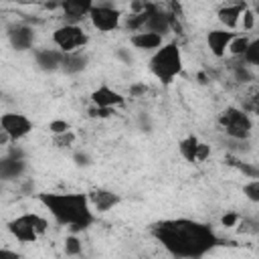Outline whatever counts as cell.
<instances>
[{"mask_svg": "<svg viewBox=\"0 0 259 259\" xmlns=\"http://www.w3.org/2000/svg\"><path fill=\"white\" fill-rule=\"evenodd\" d=\"M150 233L174 259H204L221 245L217 231L208 223L188 217L162 219L152 225Z\"/></svg>", "mask_w": 259, "mask_h": 259, "instance_id": "cell-1", "label": "cell"}, {"mask_svg": "<svg viewBox=\"0 0 259 259\" xmlns=\"http://www.w3.org/2000/svg\"><path fill=\"white\" fill-rule=\"evenodd\" d=\"M38 202L53 221L71 231V235L91 229L97 221L87 192H38Z\"/></svg>", "mask_w": 259, "mask_h": 259, "instance_id": "cell-2", "label": "cell"}, {"mask_svg": "<svg viewBox=\"0 0 259 259\" xmlns=\"http://www.w3.org/2000/svg\"><path fill=\"white\" fill-rule=\"evenodd\" d=\"M148 69L152 77L162 85L174 83L184 71V57L180 45L176 40H164V45L150 55Z\"/></svg>", "mask_w": 259, "mask_h": 259, "instance_id": "cell-3", "label": "cell"}, {"mask_svg": "<svg viewBox=\"0 0 259 259\" xmlns=\"http://www.w3.org/2000/svg\"><path fill=\"white\" fill-rule=\"evenodd\" d=\"M6 229L12 235V239L18 241L20 245H32L47 235L49 221L38 212H22L12 217L6 223Z\"/></svg>", "mask_w": 259, "mask_h": 259, "instance_id": "cell-4", "label": "cell"}, {"mask_svg": "<svg viewBox=\"0 0 259 259\" xmlns=\"http://www.w3.org/2000/svg\"><path fill=\"white\" fill-rule=\"evenodd\" d=\"M219 127L229 138V142L243 144V142H249V138L253 134V119L245 107L227 105L219 113Z\"/></svg>", "mask_w": 259, "mask_h": 259, "instance_id": "cell-5", "label": "cell"}, {"mask_svg": "<svg viewBox=\"0 0 259 259\" xmlns=\"http://www.w3.org/2000/svg\"><path fill=\"white\" fill-rule=\"evenodd\" d=\"M53 47L57 51H61L63 55H71V53H79L85 51L89 45V32L81 26V24H69L63 22L59 24L53 34H51Z\"/></svg>", "mask_w": 259, "mask_h": 259, "instance_id": "cell-6", "label": "cell"}, {"mask_svg": "<svg viewBox=\"0 0 259 259\" xmlns=\"http://www.w3.org/2000/svg\"><path fill=\"white\" fill-rule=\"evenodd\" d=\"M87 20L91 22V26L101 32V34H109V32H115L121 28L123 24V12L115 6V4H109V2H93L91 8H89V14H87Z\"/></svg>", "mask_w": 259, "mask_h": 259, "instance_id": "cell-7", "label": "cell"}, {"mask_svg": "<svg viewBox=\"0 0 259 259\" xmlns=\"http://www.w3.org/2000/svg\"><path fill=\"white\" fill-rule=\"evenodd\" d=\"M34 130V121L22 111H4L0 113V134L8 142H20L28 138Z\"/></svg>", "mask_w": 259, "mask_h": 259, "instance_id": "cell-8", "label": "cell"}, {"mask_svg": "<svg viewBox=\"0 0 259 259\" xmlns=\"http://www.w3.org/2000/svg\"><path fill=\"white\" fill-rule=\"evenodd\" d=\"M178 154L188 164H204L210 158V146L202 142L196 134H188L178 142Z\"/></svg>", "mask_w": 259, "mask_h": 259, "instance_id": "cell-9", "label": "cell"}, {"mask_svg": "<svg viewBox=\"0 0 259 259\" xmlns=\"http://www.w3.org/2000/svg\"><path fill=\"white\" fill-rule=\"evenodd\" d=\"M89 101H91V107H95V109L115 111L117 107H121L125 103V95L121 91H117L115 87L101 83L89 93Z\"/></svg>", "mask_w": 259, "mask_h": 259, "instance_id": "cell-10", "label": "cell"}, {"mask_svg": "<svg viewBox=\"0 0 259 259\" xmlns=\"http://www.w3.org/2000/svg\"><path fill=\"white\" fill-rule=\"evenodd\" d=\"M8 45L16 51V53H26V51H34V40H36V30L26 24V22H18L12 24L8 28Z\"/></svg>", "mask_w": 259, "mask_h": 259, "instance_id": "cell-11", "label": "cell"}, {"mask_svg": "<svg viewBox=\"0 0 259 259\" xmlns=\"http://www.w3.org/2000/svg\"><path fill=\"white\" fill-rule=\"evenodd\" d=\"M26 172V160L20 152L10 150L0 156V184L20 178Z\"/></svg>", "mask_w": 259, "mask_h": 259, "instance_id": "cell-12", "label": "cell"}, {"mask_svg": "<svg viewBox=\"0 0 259 259\" xmlns=\"http://www.w3.org/2000/svg\"><path fill=\"white\" fill-rule=\"evenodd\" d=\"M235 34H237L235 30H227V28H221V26L210 28L206 32V49H208V53L212 57H217V59H225L227 53H229V45L235 38Z\"/></svg>", "mask_w": 259, "mask_h": 259, "instance_id": "cell-13", "label": "cell"}, {"mask_svg": "<svg viewBox=\"0 0 259 259\" xmlns=\"http://www.w3.org/2000/svg\"><path fill=\"white\" fill-rule=\"evenodd\" d=\"M34 57V65L42 71V73H57L61 71V63H63V53L57 51L55 47H40L32 51Z\"/></svg>", "mask_w": 259, "mask_h": 259, "instance_id": "cell-14", "label": "cell"}, {"mask_svg": "<svg viewBox=\"0 0 259 259\" xmlns=\"http://www.w3.org/2000/svg\"><path fill=\"white\" fill-rule=\"evenodd\" d=\"M247 10V4L245 2H231V4H223L217 12V20L221 24V28H227V30H239V22H241V16L243 12Z\"/></svg>", "mask_w": 259, "mask_h": 259, "instance_id": "cell-15", "label": "cell"}, {"mask_svg": "<svg viewBox=\"0 0 259 259\" xmlns=\"http://www.w3.org/2000/svg\"><path fill=\"white\" fill-rule=\"evenodd\" d=\"M89 196V204L93 208V212H107L111 208H115L121 202V196L109 188H93L91 192H87Z\"/></svg>", "mask_w": 259, "mask_h": 259, "instance_id": "cell-16", "label": "cell"}, {"mask_svg": "<svg viewBox=\"0 0 259 259\" xmlns=\"http://www.w3.org/2000/svg\"><path fill=\"white\" fill-rule=\"evenodd\" d=\"M130 45L138 51H156L164 45V36L156 34V32H150V30H138V32H132L130 34Z\"/></svg>", "mask_w": 259, "mask_h": 259, "instance_id": "cell-17", "label": "cell"}, {"mask_svg": "<svg viewBox=\"0 0 259 259\" xmlns=\"http://www.w3.org/2000/svg\"><path fill=\"white\" fill-rule=\"evenodd\" d=\"M87 67H89V55H87L85 51L71 53V55H63L61 73L73 77V75H81V73H85Z\"/></svg>", "mask_w": 259, "mask_h": 259, "instance_id": "cell-18", "label": "cell"}, {"mask_svg": "<svg viewBox=\"0 0 259 259\" xmlns=\"http://www.w3.org/2000/svg\"><path fill=\"white\" fill-rule=\"evenodd\" d=\"M93 2H81V0H69V2H63L61 4V10H63V18L65 22L69 24H81L83 18H87L89 14V8H91Z\"/></svg>", "mask_w": 259, "mask_h": 259, "instance_id": "cell-19", "label": "cell"}, {"mask_svg": "<svg viewBox=\"0 0 259 259\" xmlns=\"http://www.w3.org/2000/svg\"><path fill=\"white\" fill-rule=\"evenodd\" d=\"M251 40H253L251 34H241V32H237L235 38H233L231 45H229V53H227V55H231L233 59H241V57L245 55L247 47L251 45Z\"/></svg>", "mask_w": 259, "mask_h": 259, "instance_id": "cell-20", "label": "cell"}, {"mask_svg": "<svg viewBox=\"0 0 259 259\" xmlns=\"http://www.w3.org/2000/svg\"><path fill=\"white\" fill-rule=\"evenodd\" d=\"M243 65H247V67H257L259 65V38H253L251 40V45L247 47V51H245V55L239 59Z\"/></svg>", "mask_w": 259, "mask_h": 259, "instance_id": "cell-21", "label": "cell"}, {"mask_svg": "<svg viewBox=\"0 0 259 259\" xmlns=\"http://www.w3.org/2000/svg\"><path fill=\"white\" fill-rule=\"evenodd\" d=\"M243 194L249 202H259V178H251L249 182L243 184Z\"/></svg>", "mask_w": 259, "mask_h": 259, "instance_id": "cell-22", "label": "cell"}, {"mask_svg": "<svg viewBox=\"0 0 259 259\" xmlns=\"http://www.w3.org/2000/svg\"><path fill=\"white\" fill-rule=\"evenodd\" d=\"M73 125L67 121V119H51L49 121V134L55 138V136H63L67 132H71Z\"/></svg>", "mask_w": 259, "mask_h": 259, "instance_id": "cell-23", "label": "cell"}, {"mask_svg": "<svg viewBox=\"0 0 259 259\" xmlns=\"http://www.w3.org/2000/svg\"><path fill=\"white\" fill-rule=\"evenodd\" d=\"M65 253L75 257V255H81V239L77 235H69L67 241H65Z\"/></svg>", "mask_w": 259, "mask_h": 259, "instance_id": "cell-24", "label": "cell"}, {"mask_svg": "<svg viewBox=\"0 0 259 259\" xmlns=\"http://www.w3.org/2000/svg\"><path fill=\"white\" fill-rule=\"evenodd\" d=\"M53 142H55V146H57V148H61V150H69V148L75 144V132L71 130V132L63 134V136H55V138H53Z\"/></svg>", "mask_w": 259, "mask_h": 259, "instance_id": "cell-25", "label": "cell"}, {"mask_svg": "<svg viewBox=\"0 0 259 259\" xmlns=\"http://www.w3.org/2000/svg\"><path fill=\"white\" fill-rule=\"evenodd\" d=\"M239 28H243V34H247L249 30H253V28H255V14L249 10V6H247V10H245V12H243V16H241Z\"/></svg>", "mask_w": 259, "mask_h": 259, "instance_id": "cell-26", "label": "cell"}, {"mask_svg": "<svg viewBox=\"0 0 259 259\" xmlns=\"http://www.w3.org/2000/svg\"><path fill=\"white\" fill-rule=\"evenodd\" d=\"M239 221H241V217H239L237 212H227V214L221 219V225H223V227H235Z\"/></svg>", "mask_w": 259, "mask_h": 259, "instance_id": "cell-27", "label": "cell"}, {"mask_svg": "<svg viewBox=\"0 0 259 259\" xmlns=\"http://www.w3.org/2000/svg\"><path fill=\"white\" fill-rule=\"evenodd\" d=\"M0 259H20V253L10 247H0Z\"/></svg>", "mask_w": 259, "mask_h": 259, "instance_id": "cell-28", "label": "cell"}, {"mask_svg": "<svg viewBox=\"0 0 259 259\" xmlns=\"http://www.w3.org/2000/svg\"><path fill=\"white\" fill-rule=\"evenodd\" d=\"M75 164H77V166H89V164H91V158H89L85 152H77V154H75Z\"/></svg>", "mask_w": 259, "mask_h": 259, "instance_id": "cell-29", "label": "cell"}, {"mask_svg": "<svg viewBox=\"0 0 259 259\" xmlns=\"http://www.w3.org/2000/svg\"><path fill=\"white\" fill-rule=\"evenodd\" d=\"M0 194H2V184H0Z\"/></svg>", "mask_w": 259, "mask_h": 259, "instance_id": "cell-30", "label": "cell"}]
</instances>
